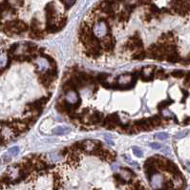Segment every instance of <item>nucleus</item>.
Here are the masks:
<instances>
[{
	"label": "nucleus",
	"mask_w": 190,
	"mask_h": 190,
	"mask_svg": "<svg viewBox=\"0 0 190 190\" xmlns=\"http://www.w3.org/2000/svg\"><path fill=\"white\" fill-rule=\"evenodd\" d=\"M108 25L106 24V22L104 21H99L97 23H96L93 33L96 37H106L108 34Z\"/></svg>",
	"instance_id": "obj_1"
},
{
	"label": "nucleus",
	"mask_w": 190,
	"mask_h": 190,
	"mask_svg": "<svg viewBox=\"0 0 190 190\" xmlns=\"http://www.w3.org/2000/svg\"><path fill=\"white\" fill-rule=\"evenodd\" d=\"M150 184L155 190L162 189L164 184L162 175H161V174H159V173L153 174V175L150 177Z\"/></svg>",
	"instance_id": "obj_2"
},
{
	"label": "nucleus",
	"mask_w": 190,
	"mask_h": 190,
	"mask_svg": "<svg viewBox=\"0 0 190 190\" xmlns=\"http://www.w3.org/2000/svg\"><path fill=\"white\" fill-rule=\"evenodd\" d=\"M79 96L76 94L75 90H70L66 92V96H65V101L67 102L69 106H76L79 103Z\"/></svg>",
	"instance_id": "obj_3"
},
{
	"label": "nucleus",
	"mask_w": 190,
	"mask_h": 190,
	"mask_svg": "<svg viewBox=\"0 0 190 190\" xmlns=\"http://www.w3.org/2000/svg\"><path fill=\"white\" fill-rule=\"evenodd\" d=\"M103 123H104V125H105L106 127H108V128H113V127L117 126V125L120 123V117H119V116H117V114L110 115V116H108V117H105V120H104Z\"/></svg>",
	"instance_id": "obj_4"
},
{
	"label": "nucleus",
	"mask_w": 190,
	"mask_h": 190,
	"mask_svg": "<svg viewBox=\"0 0 190 190\" xmlns=\"http://www.w3.org/2000/svg\"><path fill=\"white\" fill-rule=\"evenodd\" d=\"M126 46L130 50H136V49H140V48L142 47V42H141L140 37L135 35V37H133L132 38H130L129 40H128Z\"/></svg>",
	"instance_id": "obj_5"
},
{
	"label": "nucleus",
	"mask_w": 190,
	"mask_h": 190,
	"mask_svg": "<svg viewBox=\"0 0 190 190\" xmlns=\"http://www.w3.org/2000/svg\"><path fill=\"white\" fill-rule=\"evenodd\" d=\"M114 44H115V41L114 38H113L111 35L107 34L106 37H104L101 40V45H102V48H104L106 51H110L113 49L114 47Z\"/></svg>",
	"instance_id": "obj_6"
},
{
	"label": "nucleus",
	"mask_w": 190,
	"mask_h": 190,
	"mask_svg": "<svg viewBox=\"0 0 190 190\" xmlns=\"http://www.w3.org/2000/svg\"><path fill=\"white\" fill-rule=\"evenodd\" d=\"M54 78H52L48 73H43L39 76V82L45 87H48L51 85V83L53 82Z\"/></svg>",
	"instance_id": "obj_7"
},
{
	"label": "nucleus",
	"mask_w": 190,
	"mask_h": 190,
	"mask_svg": "<svg viewBox=\"0 0 190 190\" xmlns=\"http://www.w3.org/2000/svg\"><path fill=\"white\" fill-rule=\"evenodd\" d=\"M165 170L168 171V172H170V173L172 174V175H174V176L181 175V173H180V170H179L178 166L176 165L175 163H173L172 162H168Z\"/></svg>",
	"instance_id": "obj_8"
},
{
	"label": "nucleus",
	"mask_w": 190,
	"mask_h": 190,
	"mask_svg": "<svg viewBox=\"0 0 190 190\" xmlns=\"http://www.w3.org/2000/svg\"><path fill=\"white\" fill-rule=\"evenodd\" d=\"M120 175L123 179V181H124V182H128V181H130V180L132 179V176H134V173H133L130 170V169L123 168V169H121V170H120Z\"/></svg>",
	"instance_id": "obj_9"
},
{
	"label": "nucleus",
	"mask_w": 190,
	"mask_h": 190,
	"mask_svg": "<svg viewBox=\"0 0 190 190\" xmlns=\"http://www.w3.org/2000/svg\"><path fill=\"white\" fill-rule=\"evenodd\" d=\"M132 80V76L129 75H123L120 76L119 79H117V82H119L120 84H121L122 86H127L128 84L130 83Z\"/></svg>",
	"instance_id": "obj_10"
},
{
	"label": "nucleus",
	"mask_w": 190,
	"mask_h": 190,
	"mask_svg": "<svg viewBox=\"0 0 190 190\" xmlns=\"http://www.w3.org/2000/svg\"><path fill=\"white\" fill-rule=\"evenodd\" d=\"M165 59L168 61V62H171V63H176V62H179V61H181V58H180L178 53H173V54L167 55Z\"/></svg>",
	"instance_id": "obj_11"
},
{
	"label": "nucleus",
	"mask_w": 190,
	"mask_h": 190,
	"mask_svg": "<svg viewBox=\"0 0 190 190\" xmlns=\"http://www.w3.org/2000/svg\"><path fill=\"white\" fill-rule=\"evenodd\" d=\"M37 65H38L40 71H45V70H48V66L50 65V63L48 62V60L43 56V58H41L39 59V61L37 62Z\"/></svg>",
	"instance_id": "obj_12"
},
{
	"label": "nucleus",
	"mask_w": 190,
	"mask_h": 190,
	"mask_svg": "<svg viewBox=\"0 0 190 190\" xmlns=\"http://www.w3.org/2000/svg\"><path fill=\"white\" fill-rule=\"evenodd\" d=\"M70 128L69 127H66V126H58L55 127V129L53 130V132L55 133V134L56 135H63V134H66V133L70 132Z\"/></svg>",
	"instance_id": "obj_13"
},
{
	"label": "nucleus",
	"mask_w": 190,
	"mask_h": 190,
	"mask_svg": "<svg viewBox=\"0 0 190 190\" xmlns=\"http://www.w3.org/2000/svg\"><path fill=\"white\" fill-rule=\"evenodd\" d=\"M103 119V115L101 114L99 112H96L94 115H92L90 117V121L91 122H94V123H99Z\"/></svg>",
	"instance_id": "obj_14"
},
{
	"label": "nucleus",
	"mask_w": 190,
	"mask_h": 190,
	"mask_svg": "<svg viewBox=\"0 0 190 190\" xmlns=\"http://www.w3.org/2000/svg\"><path fill=\"white\" fill-rule=\"evenodd\" d=\"M154 74V71L151 67H148V68H144L141 72V76L143 79H150L152 75Z\"/></svg>",
	"instance_id": "obj_15"
},
{
	"label": "nucleus",
	"mask_w": 190,
	"mask_h": 190,
	"mask_svg": "<svg viewBox=\"0 0 190 190\" xmlns=\"http://www.w3.org/2000/svg\"><path fill=\"white\" fill-rule=\"evenodd\" d=\"M149 121L151 123L152 127H158V126H160L161 123H162V120H161V117L159 116L152 117L151 119H149Z\"/></svg>",
	"instance_id": "obj_16"
},
{
	"label": "nucleus",
	"mask_w": 190,
	"mask_h": 190,
	"mask_svg": "<svg viewBox=\"0 0 190 190\" xmlns=\"http://www.w3.org/2000/svg\"><path fill=\"white\" fill-rule=\"evenodd\" d=\"M146 55L147 54L144 52V51H140L138 53L135 54L134 55H133V59H137V60H142V59H144L146 58Z\"/></svg>",
	"instance_id": "obj_17"
},
{
	"label": "nucleus",
	"mask_w": 190,
	"mask_h": 190,
	"mask_svg": "<svg viewBox=\"0 0 190 190\" xmlns=\"http://www.w3.org/2000/svg\"><path fill=\"white\" fill-rule=\"evenodd\" d=\"M171 103H172V100H163L158 104V108L160 110H164L166 107H168V105H170Z\"/></svg>",
	"instance_id": "obj_18"
},
{
	"label": "nucleus",
	"mask_w": 190,
	"mask_h": 190,
	"mask_svg": "<svg viewBox=\"0 0 190 190\" xmlns=\"http://www.w3.org/2000/svg\"><path fill=\"white\" fill-rule=\"evenodd\" d=\"M171 76H174V78H176V79H182L186 76V74H184V72L182 71V70H176V71L172 72Z\"/></svg>",
	"instance_id": "obj_19"
},
{
	"label": "nucleus",
	"mask_w": 190,
	"mask_h": 190,
	"mask_svg": "<svg viewBox=\"0 0 190 190\" xmlns=\"http://www.w3.org/2000/svg\"><path fill=\"white\" fill-rule=\"evenodd\" d=\"M154 138H157V140H160V141H164L168 138V134L167 133H164V132L158 133V134H156L155 136H154Z\"/></svg>",
	"instance_id": "obj_20"
},
{
	"label": "nucleus",
	"mask_w": 190,
	"mask_h": 190,
	"mask_svg": "<svg viewBox=\"0 0 190 190\" xmlns=\"http://www.w3.org/2000/svg\"><path fill=\"white\" fill-rule=\"evenodd\" d=\"M132 150H133V153H134V155H136L137 157H138V158L142 157L143 152H142V150H141V149H140V148H138V147H137V146L132 147Z\"/></svg>",
	"instance_id": "obj_21"
},
{
	"label": "nucleus",
	"mask_w": 190,
	"mask_h": 190,
	"mask_svg": "<svg viewBox=\"0 0 190 190\" xmlns=\"http://www.w3.org/2000/svg\"><path fill=\"white\" fill-rule=\"evenodd\" d=\"M8 152H9V154H11V155H13V156H16L19 153V148L17 146L12 147V148H10Z\"/></svg>",
	"instance_id": "obj_22"
},
{
	"label": "nucleus",
	"mask_w": 190,
	"mask_h": 190,
	"mask_svg": "<svg viewBox=\"0 0 190 190\" xmlns=\"http://www.w3.org/2000/svg\"><path fill=\"white\" fill-rule=\"evenodd\" d=\"M155 76H156V78L161 79L166 78V76H165V74H164V72H163L162 70H159V71H157L156 74H155Z\"/></svg>",
	"instance_id": "obj_23"
},
{
	"label": "nucleus",
	"mask_w": 190,
	"mask_h": 190,
	"mask_svg": "<svg viewBox=\"0 0 190 190\" xmlns=\"http://www.w3.org/2000/svg\"><path fill=\"white\" fill-rule=\"evenodd\" d=\"M23 0H9V3L13 6H20L22 4Z\"/></svg>",
	"instance_id": "obj_24"
},
{
	"label": "nucleus",
	"mask_w": 190,
	"mask_h": 190,
	"mask_svg": "<svg viewBox=\"0 0 190 190\" xmlns=\"http://www.w3.org/2000/svg\"><path fill=\"white\" fill-rule=\"evenodd\" d=\"M188 134V131H181V132H179L178 134L175 136V138H184L186 135Z\"/></svg>",
	"instance_id": "obj_25"
},
{
	"label": "nucleus",
	"mask_w": 190,
	"mask_h": 190,
	"mask_svg": "<svg viewBox=\"0 0 190 190\" xmlns=\"http://www.w3.org/2000/svg\"><path fill=\"white\" fill-rule=\"evenodd\" d=\"M61 1H62V2L65 4V6H66V7L69 8V7H71L72 5H73V4L75 3L76 0H61Z\"/></svg>",
	"instance_id": "obj_26"
},
{
	"label": "nucleus",
	"mask_w": 190,
	"mask_h": 190,
	"mask_svg": "<svg viewBox=\"0 0 190 190\" xmlns=\"http://www.w3.org/2000/svg\"><path fill=\"white\" fill-rule=\"evenodd\" d=\"M150 147L153 148V149H160V148L162 147V145L160 144V143H158V142H152L150 143Z\"/></svg>",
	"instance_id": "obj_27"
},
{
	"label": "nucleus",
	"mask_w": 190,
	"mask_h": 190,
	"mask_svg": "<svg viewBox=\"0 0 190 190\" xmlns=\"http://www.w3.org/2000/svg\"><path fill=\"white\" fill-rule=\"evenodd\" d=\"M184 84H186V85L190 86V73L186 75V81H184Z\"/></svg>",
	"instance_id": "obj_28"
},
{
	"label": "nucleus",
	"mask_w": 190,
	"mask_h": 190,
	"mask_svg": "<svg viewBox=\"0 0 190 190\" xmlns=\"http://www.w3.org/2000/svg\"><path fill=\"white\" fill-rule=\"evenodd\" d=\"M107 76H107L106 74H102V75H100V76H99V78L100 80H104V79H106Z\"/></svg>",
	"instance_id": "obj_29"
},
{
	"label": "nucleus",
	"mask_w": 190,
	"mask_h": 190,
	"mask_svg": "<svg viewBox=\"0 0 190 190\" xmlns=\"http://www.w3.org/2000/svg\"><path fill=\"white\" fill-rule=\"evenodd\" d=\"M163 153H165V154H170V149H169L168 147H165V148H164V150H163Z\"/></svg>",
	"instance_id": "obj_30"
},
{
	"label": "nucleus",
	"mask_w": 190,
	"mask_h": 190,
	"mask_svg": "<svg viewBox=\"0 0 190 190\" xmlns=\"http://www.w3.org/2000/svg\"><path fill=\"white\" fill-rule=\"evenodd\" d=\"M186 167H187V169H188V171L190 172V162H187V163H186Z\"/></svg>",
	"instance_id": "obj_31"
},
{
	"label": "nucleus",
	"mask_w": 190,
	"mask_h": 190,
	"mask_svg": "<svg viewBox=\"0 0 190 190\" xmlns=\"http://www.w3.org/2000/svg\"><path fill=\"white\" fill-rule=\"evenodd\" d=\"M186 60H187V62H188V63H190V54L188 55V56H187V58H186Z\"/></svg>",
	"instance_id": "obj_32"
},
{
	"label": "nucleus",
	"mask_w": 190,
	"mask_h": 190,
	"mask_svg": "<svg viewBox=\"0 0 190 190\" xmlns=\"http://www.w3.org/2000/svg\"><path fill=\"white\" fill-rule=\"evenodd\" d=\"M188 190H190V188H189V189H188Z\"/></svg>",
	"instance_id": "obj_33"
}]
</instances>
